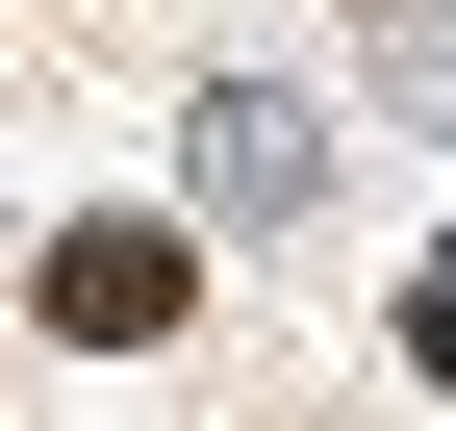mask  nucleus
Listing matches in <instances>:
<instances>
[{
    "label": "nucleus",
    "mask_w": 456,
    "mask_h": 431,
    "mask_svg": "<svg viewBox=\"0 0 456 431\" xmlns=\"http://www.w3.org/2000/svg\"><path fill=\"white\" fill-rule=\"evenodd\" d=\"M51 330H77V355H152V330H178V229H77V254H51Z\"/></svg>",
    "instance_id": "1"
},
{
    "label": "nucleus",
    "mask_w": 456,
    "mask_h": 431,
    "mask_svg": "<svg viewBox=\"0 0 456 431\" xmlns=\"http://www.w3.org/2000/svg\"><path fill=\"white\" fill-rule=\"evenodd\" d=\"M178 152H203V203H305V178H330V127H305V102H254V77H228Z\"/></svg>",
    "instance_id": "2"
}]
</instances>
